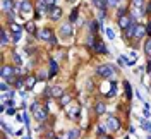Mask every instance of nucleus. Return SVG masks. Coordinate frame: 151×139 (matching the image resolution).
<instances>
[{
    "label": "nucleus",
    "mask_w": 151,
    "mask_h": 139,
    "mask_svg": "<svg viewBox=\"0 0 151 139\" xmlns=\"http://www.w3.org/2000/svg\"><path fill=\"white\" fill-rule=\"evenodd\" d=\"M96 74L101 76V77H106V79H112L115 76V67L110 64H103V65H98L96 67Z\"/></svg>",
    "instance_id": "nucleus-1"
},
{
    "label": "nucleus",
    "mask_w": 151,
    "mask_h": 139,
    "mask_svg": "<svg viewBox=\"0 0 151 139\" xmlns=\"http://www.w3.org/2000/svg\"><path fill=\"white\" fill-rule=\"evenodd\" d=\"M31 110H33V113H35V119H36V120L43 122L45 119H47V110H45V108H41V107H40V103H33Z\"/></svg>",
    "instance_id": "nucleus-2"
},
{
    "label": "nucleus",
    "mask_w": 151,
    "mask_h": 139,
    "mask_svg": "<svg viewBox=\"0 0 151 139\" xmlns=\"http://www.w3.org/2000/svg\"><path fill=\"white\" fill-rule=\"evenodd\" d=\"M38 38L43 40V41H52V43L55 45V38H53V33H52L50 29H41V31H38Z\"/></svg>",
    "instance_id": "nucleus-3"
},
{
    "label": "nucleus",
    "mask_w": 151,
    "mask_h": 139,
    "mask_svg": "<svg viewBox=\"0 0 151 139\" xmlns=\"http://www.w3.org/2000/svg\"><path fill=\"white\" fill-rule=\"evenodd\" d=\"M2 79L4 81H12L14 79V69L10 65H4L2 67Z\"/></svg>",
    "instance_id": "nucleus-4"
},
{
    "label": "nucleus",
    "mask_w": 151,
    "mask_h": 139,
    "mask_svg": "<svg viewBox=\"0 0 151 139\" xmlns=\"http://www.w3.org/2000/svg\"><path fill=\"white\" fill-rule=\"evenodd\" d=\"M60 36L62 38H70L72 36V26H70V24H62V26H60Z\"/></svg>",
    "instance_id": "nucleus-5"
},
{
    "label": "nucleus",
    "mask_w": 151,
    "mask_h": 139,
    "mask_svg": "<svg viewBox=\"0 0 151 139\" xmlns=\"http://www.w3.org/2000/svg\"><path fill=\"white\" fill-rule=\"evenodd\" d=\"M36 7H38V14L40 16H43V14H47L48 12V4H47V0H38L36 2Z\"/></svg>",
    "instance_id": "nucleus-6"
},
{
    "label": "nucleus",
    "mask_w": 151,
    "mask_h": 139,
    "mask_svg": "<svg viewBox=\"0 0 151 139\" xmlns=\"http://www.w3.org/2000/svg\"><path fill=\"white\" fill-rule=\"evenodd\" d=\"M132 22H134V21H132V17H129V16H122V17L119 19V26L122 29H127Z\"/></svg>",
    "instance_id": "nucleus-7"
},
{
    "label": "nucleus",
    "mask_w": 151,
    "mask_h": 139,
    "mask_svg": "<svg viewBox=\"0 0 151 139\" xmlns=\"http://www.w3.org/2000/svg\"><path fill=\"white\" fill-rule=\"evenodd\" d=\"M62 88L60 86H53V88H48L47 89V94L48 96H62Z\"/></svg>",
    "instance_id": "nucleus-8"
},
{
    "label": "nucleus",
    "mask_w": 151,
    "mask_h": 139,
    "mask_svg": "<svg viewBox=\"0 0 151 139\" xmlns=\"http://www.w3.org/2000/svg\"><path fill=\"white\" fill-rule=\"evenodd\" d=\"M146 33H148V28H144L142 24H137V26H136V31H134V36L136 38H142Z\"/></svg>",
    "instance_id": "nucleus-9"
},
{
    "label": "nucleus",
    "mask_w": 151,
    "mask_h": 139,
    "mask_svg": "<svg viewBox=\"0 0 151 139\" xmlns=\"http://www.w3.org/2000/svg\"><path fill=\"white\" fill-rule=\"evenodd\" d=\"M50 19H53V21H57V19H60V16H62V9L60 7H53V9H50Z\"/></svg>",
    "instance_id": "nucleus-10"
},
{
    "label": "nucleus",
    "mask_w": 151,
    "mask_h": 139,
    "mask_svg": "<svg viewBox=\"0 0 151 139\" xmlns=\"http://www.w3.org/2000/svg\"><path fill=\"white\" fill-rule=\"evenodd\" d=\"M108 127H110L112 130H119V127H120L119 119H115V117H108Z\"/></svg>",
    "instance_id": "nucleus-11"
},
{
    "label": "nucleus",
    "mask_w": 151,
    "mask_h": 139,
    "mask_svg": "<svg viewBox=\"0 0 151 139\" xmlns=\"http://www.w3.org/2000/svg\"><path fill=\"white\" fill-rule=\"evenodd\" d=\"M21 12L22 14H29L31 12V4H28V0H22L21 2Z\"/></svg>",
    "instance_id": "nucleus-12"
},
{
    "label": "nucleus",
    "mask_w": 151,
    "mask_h": 139,
    "mask_svg": "<svg viewBox=\"0 0 151 139\" xmlns=\"http://www.w3.org/2000/svg\"><path fill=\"white\" fill-rule=\"evenodd\" d=\"M94 50H96L98 53H106V52H108V50H106V46H105V43H103V41H98V43H96V46H94Z\"/></svg>",
    "instance_id": "nucleus-13"
},
{
    "label": "nucleus",
    "mask_w": 151,
    "mask_h": 139,
    "mask_svg": "<svg viewBox=\"0 0 151 139\" xmlns=\"http://www.w3.org/2000/svg\"><path fill=\"white\" fill-rule=\"evenodd\" d=\"M35 83H36V79L29 76V77H26V83H24V86H26L28 89H31V88H35Z\"/></svg>",
    "instance_id": "nucleus-14"
},
{
    "label": "nucleus",
    "mask_w": 151,
    "mask_h": 139,
    "mask_svg": "<svg viewBox=\"0 0 151 139\" xmlns=\"http://www.w3.org/2000/svg\"><path fill=\"white\" fill-rule=\"evenodd\" d=\"M50 71H52V72H50V76H55L57 72H58V65H57L55 60H50Z\"/></svg>",
    "instance_id": "nucleus-15"
},
{
    "label": "nucleus",
    "mask_w": 151,
    "mask_h": 139,
    "mask_svg": "<svg viewBox=\"0 0 151 139\" xmlns=\"http://www.w3.org/2000/svg\"><path fill=\"white\" fill-rule=\"evenodd\" d=\"M94 110H96V113H98V115H101V113H105V110H106V107H105L103 103H96Z\"/></svg>",
    "instance_id": "nucleus-16"
},
{
    "label": "nucleus",
    "mask_w": 151,
    "mask_h": 139,
    "mask_svg": "<svg viewBox=\"0 0 151 139\" xmlns=\"http://www.w3.org/2000/svg\"><path fill=\"white\" fill-rule=\"evenodd\" d=\"M134 62H137V53H136V52H132L131 57H127V64L129 65H132Z\"/></svg>",
    "instance_id": "nucleus-17"
},
{
    "label": "nucleus",
    "mask_w": 151,
    "mask_h": 139,
    "mask_svg": "<svg viewBox=\"0 0 151 139\" xmlns=\"http://www.w3.org/2000/svg\"><path fill=\"white\" fill-rule=\"evenodd\" d=\"M144 52H146V55L148 57H151V38L144 43Z\"/></svg>",
    "instance_id": "nucleus-18"
},
{
    "label": "nucleus",
    "mask_w": 151,
    "mask_h": 139,
    "mask_svg": "<svg viewBox=\"0 0 151 139\" xmlns=\"http://www.w3.org/2000/svg\"><path fill=\"white\" fill-rule=\"evenodd\" d=\"M141 125H142V129L146 130V132H151V122H148V120H141Z\"/></svg>",
    "instance_id": "nucleus-19"
},
{
    "label": "nucleus",
    "mask_w": 151,
    "mask_h": 139,
    "mask_svg": "<svg viewBox=\"0 0 151 139\" xmlns=\"http://www.w3.org/2000/svg\"><path fill=\"white\" fill-rule=\"evenodd\" d=\"M10 7H12L10 0H4V2H2V9L4 10H10Z\"/></svg>",
    "instance_id": "nucleus-20"
},
{
    "label": "nucleus",
    "mask_w": 151,
    "mask_h": 139,
    "mask_svg": "<svg viewBox=\"0 0 151 139\" xmlns=\"http://www.w3.org/2000/svg\"><path fill=\"white\" fill-rule=\"evenodd\" d=\"M77 136H79V130H77V129H74V130H70V132H69V136H67V139H76Z\"/></svg>",
    "instance_id": "nucleus-21"
},
{
    "label": "nucleus",
    "mask_w": 151,
    "mask_h": 139,
    "mask_svg": "<svg viewBox=\"0 0 151 139\" xmlns=\"http://www.w3.org/2000/svg\"><path fill=\"white\" fill-rule=\"evenodd\" d=\"M105 33H106V36H108V40H115V33H113L110 28H106L105 29Z\"/></svg>",
    "instance_id": "nucleus-22"
},
{
    "label": "nucleus",
    "mask_w": 151,
    "mask_h": 139,
    "mask_svg": "<svg viewBox=\"0 0 151 139\" xmlns=\"http://www.w3.org/2000/svg\"><path fill=\"white\" fill-rule=\"evenodd\" d=\"M0 89H2V93L9 91V84H7V81H4V79H2V84H0Z\"/></svg>",
    "instance_id": "nucleus-23"
},
{
    "label": "nucleus",
    "mask_w": 151,
    "mask_h": 139,
    "mask_svg": "<svg viewBox=\"0 0 151 139\" xmlns=\"http://www.w3.org/2000/svg\"><path fill=\"white\" fill-rule=\"evenodd\" d=\"M124 86H125V94H127V98L131 100V84L125 81V83H124Z\"/></svg>",
    "instance_id": "nucleus-24"
},
{
    "label": "nucleus",
    "mask_w": 151,
    "mask_h": 139,
    "mask_svg": "<svg viewBox=\"0 0 151 139\" xmlns=\"http://www.w3.org/2000/svg\"><path fill=\"white\" fill-rule=\"evenodd\" d=\"M26 29H28L29 33H33V31H35V22H33V21L26 22Z\"/></svg>",
    "instance_id": "nucleus-25"
},
{
    "label": "nucleus",
    "mask_w": 151,
    "mask_h": 139,
    "mask_svg": "<svg viewBox=\"0 0 151 139\" xmlns=\"http://www.w3.org/2000/svg\"><path fill=\"white\" fill-rule=\"evenodd\" d=\"M9 43V38H7V33L2 31V45H7Z\"/></svg>",
    "instance_id": "nucleus-26"
},
{
    "label": "nucleus",
    "mask_w": 151,
    "mask_h": 139,
    "mask_svg": "<svg viewBox=\"0 0 151 139\" xmlns=\"http://www.w3.org/2000/svg\"><path fill=\"white\" fill-rule=\"evenodd\" d=\"M93 2L96 4V5H98V7H100V9H105V5H106L103 0H93Z\"/></svg>",
    "instance_id": "nucleus-27"
},
{
    "label": "nucleus",
    "mask_w": 151,
    "mask_h": 139,
    "mask_svg": "<svg viewBox=\"0 0 151 139\" xmlns=\"http://www.w3.org/2000/svg\"><path fill=\"white\" fill-rule=\"evenodd\" d=\"M22 120H24V124H26V127H29V115H28V113H24V115H22Z\"/></svg>",
    "instance_id": "nucleus-28"
},
{
    "label": "nucleus",
    "mask_w": 151,
    "mask_h": 139,
    "mask_svg": "<svg viewBox=\"0 0 151 139\" xmlns=\"http://www.w3.org/2000/svg\"><path fill=\"white\" fill-rule=\"evenodd\" d=\"M47 4H48V7H50V9L57 7V5H55V4H57V0H47Z\"/></svg>",
    "instance_id": "nucleus-29"
},
{
    "label": "nucleus",
    "mask_w": 151,
    "mask_h": 139,
    "mask_svg": "<svg viewBox=\"0 0 151 139\" xmlns=\"http://www.w3.org/2000/svg\"><path fill=\"white\" fill-rule=\"evenodd\" d=\"M132 5H134V7H141L142 0H132Z\"/></svg>",
    "instance_id": "nucleus-30"
},
{
    "label": "nucleus",
    "mask_w": 151,
    "mask_h": 139,
    "mask_svg": "<svg viewBox=\"0 0 151 139\" xmlns=\"http://www.w3.org/2000/svg\"><path fill=\"white\" fill-rule=\"evenodd\" d=\"M119 64H120V65H125V64H127V57H120V58H119Z\"/></svg>",
    "instance_id": "nucleus-31"
},
{
    "label": "nucleus",
    "mask_w": 151,
    "mask_h": 139,
    "mask_svg": "<svg viewBox=\"0 0 151 139\" xmlns=\"http://www.w3.org/2000/svg\"><path fill=\"white\" fill-rule=\"evenodd\" d=\"M77 113H79V110H77V108H72V110H70V117L76 119V117H77Z\"/></svg>",
    "instance_id": "nucleus-32"
},
{
    "label": "nucleus",
    "mask_w": 151,
    "mask_h": 139,
    "mask_svg": "<svg viewBox=\"0 0 151 139\" xmlns=\"http://www.w3.org/2000/svg\"><path fill=\"white\" fill-rule=\"evenodd\" d=\"M14 62H16V64H21V62H22L21 57H19V53H14Z\"/></svg>",
    "instance_id": "nucleus-33"
},
{
    "label": "nucleus",
    "mask_w": 151,
    "mask_h": 139,
    "mask_svg": "<svg viewBox=\"0 0 151 139\" xmlns=\"http://www.w3.org/2000/svg\"><path fill=\"white\" fill-rule=\"evenodd\" d=\"M106 4H108V5H113V7H115V5H119V0H106Z\"/></svg>",
    "instance_id": "nucleus-34"
},
{
    "label": "nucleus",
    "mask_w": 151,
    "mask_h": 139,
    "mask_svg": "<svg viewBox=\"0 0 151 139\" xmlns=\"http://www.w3.org/2000/svg\"><path fill=\"white\" fill-rule=\"evenodd\" d=\"M69 102H70V98H69V96H62V105H67Z\"/></svg>",
    "instance_id": "nucleus-35"
},
{
    "label": "nucleus",
    "mask_w": 151,
    "mask_h": 139,
    "mask_svg": "<svg viewBox=\"0 0 151 139\" xmlns=\"http://www.w3.org/2000/svg\"><path fill=\"white\" fill-rule=\"evenodd\" d=\"M76 19H77V10H74V12L70 14V21H72V22H74Z\"/></svg>",
    "instance_id": "nucleus-36"
},
{
    "label": "nucleus",
    "mask_w": 151,
    "mask_h": 139,
    "mask_svg": "<svg viewBox=\"0 0 151 139\" xmlns=\"http://www.w3.org/2000/svg\"><path fill=\"white\" fill-rule=\"evenodd\" d=\"M16 88H19V89L22 88V81H21V79H17V81H16Z\"/></svg>",
    "instance_id": "nucleus-37"
},
{
    "label": "nucleus",
    "mask_w": 151,
    "mask_h": 139,
    "mask_svg": "<svg viewBox=\"0 0 151 139\" xmlns=\"http://www.w3.org/2000/svg\"><path fill=\"white\" fill-rule=\"evenodd\" d=\"M7 113H9V115H14V113H16V110H14V107H10L9 110H7Z\"/></svg>",
    "instance_id": "nucleus-38"
},
{
    "label": "nucleus",
    "mask_w": 151,
    "mask_h": 139,
    "mask_svg": "<svg viewBox=\"0 0 151 139\" xmlns=\"http://www.w3.org/2000/svg\"><path fill=\"white\" fill-rule=\"evenodd\" d=\"M148 35H151V22H150V26H148Z\"/></svg>",
    "instance_id": "nucleus-39"
},
{
    "label": "nucleus",
    "mask_w": 151,
    "mask_h": 139,
    "mask_svg": "<svg viewBox=\"0 0 151 139\" xmlns=\"http://www.w3.org/2000/svg\"><path fill=\"white\" fill-rule=\"evenodd\" d=\"M148 139H151V138H150V136H148Z\"/></svg>",
    "instance_id": "nucleus-40"
}]
</instances>
